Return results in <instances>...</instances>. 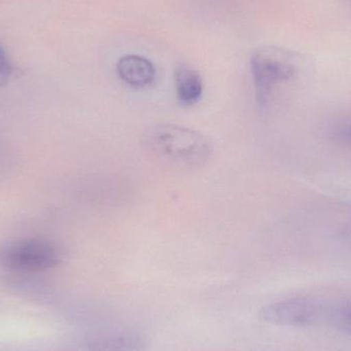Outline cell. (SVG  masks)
Returning <instances> with one entry per match:
<instances>
[{"mask_svg": "<svg viewBox=\"0 0 351 351\" xmlns=\"http://www.w3.org/2000/svg\"><path fill=\"white\" fill-rule=\"evenodd\" d=\"M144 143L154 156L181 169L204 166L214 152L208 137L172 123L152 125L144 135Z\"/></svg>", "mask_w": 351, "mask_h": 351, "instance_id": "6da1fadb", "label": "cell"}, {"mask_svg": "<svg viewBox=\"0 0 351 351\" xmlns=\"http://www.w3.org/2000/svg\"><path fill=\"white\" fill-rule=\"evenodd\" d=\"M303 56L292 49L266 45L252 53L251 72L256 100L260 107L266 106L274 90L300 73Z\"/></svg>", "mask_w": 351, "mask_h": 351, "instance_id": "7a4b0ae2", "label": "cell"}, {"mask_svg": "<svg viewBox=\"0 0 351 351\" xmlns=\"http://www.w3.org/2000/svg\"><path fill=\"white\" fill-rule=\"evenodd\" d=\"M62 252L45 237H25L0 247V265L16 274H38L59 265Z\"/></svg>", "mask_w": 351, "mask_h": 351, "instance_id": "3957f363", "label": "cell"}, {"mask_svg": "<svg viewBox=\"0 0 351 351\" xmlns=\"http://www.w3.org/2000/svg\"><path fill=\"white\" fill-rule=\"evenodd\" d=\"M325 302L308 298H293L266 305L259 317L270 325L282 327H322Z\"/></svg>", "mask_w": 351, "mask_h": 351, "instance_id": "277c9868", "label": "cell"}, {"mask_svg": "<svg viewBox=\"0 0 351 351\" xmlns=\"http://www.w3.org/2000/svg\"><path fill=\"white\" fill-rule=\"evenodd\" d=\"M117 75L125 84L136 88L154 84L156 70L152 61L143 56L125 55L117 64Z\"/></svg>", "mask_w": 351, "mask_h": 351, "instance_id": "5b68a950", "label": "cell"}, {"mask_svg": "<svg viewBox=\"0 0 351 351\" xmlns=\"http://www.w3.org/2000/svg\"><path fill=\"white\" fill-rule=\"evenodd\" d=\"M176 95L184 107H190L199 102L204 93L202 76L190 66L181 64L175 70Z\"/></svg>", "mask_w": 351, "mask_h": 351, "instance_id": "8992f818", "label": "cell"}, {"mask_svg": "<svg viewBox=\"0 0 351 351\" xmlns=\"http://www.w3.org/2000/svg\"><path fill=\"white\" fill-rule=\"evenodd\" d=\"M147 342L137 333L107 334L90 339L84 346V351H145Z\"/></svg>", "mask_w": 351, "mask_h": 351, "instance_id": "52a82bcc", "label": "cell"}, {"mask_svg": "<svg viewBox=\"0 0 351 351\" xmlns=\"http://www.w3.org/2000/svg\"><path fill=\"white\" fill-rule=\"evenodd\" d=\"M324 327L334 328L351 336V301L334 304L327 303Z\"/></svg>", "mask_w": 351, "mask_h": 351, "instance_id": "ba28073f", "label": "cell"}, {"mask_svg": "<svg viewBox=\"0 0 351 351\" xmlns=\"http://www.w3.org/2000/svg\"><path fill=\"white\" fill-rule=\"evenodd\" d=\"M12 74V62L3 47L0 45V88H4L8 84Z\"/></svg>", "mask_w": 351, "mask_h": 351, "instance_id": "9c48e42d", "label": "cell"}, {"mask_svg": "<svg viewBox=\"0 0 351 351\" xmlns=\"http://www.w3.org/2000/svg\"><path fill=\"white\" fill-rule=\"evenodd\" d=\"M333 137L335 141L351 149V123H344L336 128L333 132Z\"/></svg>", "mask_w": 351, "mask_h": 351, "instance_id": "30bf717a", "label": "cell"}, {"mask_svg": "<svg viewBox=\"0 0 351 351\" xmlns=\"http://www.w3.org/2000/svg\"><path fill=\"white\" fill-rule=\"evenodd\" d=\"M338 239L346 243H351V220L342 225L338 230Z\"/></svg>", "mask_w": 351, "mask_h": 351, "instance_id": "8fae6325", "label": "cell"}, {"mask_svg": "<svg viewBox=\"0 0 351 351\" xmlns=\"http://www.w3.org/2000/svg\"><path fill=\"white\" fill-rule=\"evenodd\" d=\"M348 1H350V3H351V0H348Z\"/></svg>", "mask_w": 351, "mask_h": 351, "instance_id": "7c38bea8", "label": "cell"}]
</instances>
